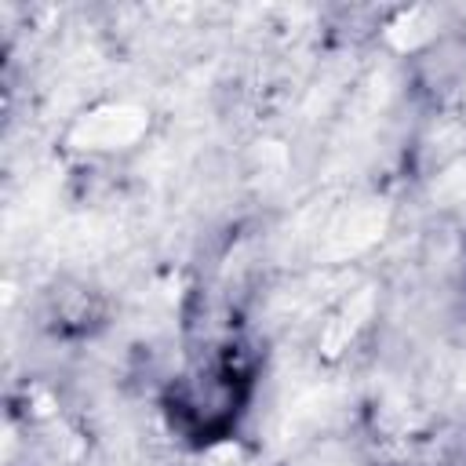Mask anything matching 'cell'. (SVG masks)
<instances>
[{
    "instance_id": "cell-3",
    "label": "cell",
    "mask_w": 466,
    "mask_h": 466,
    "mask_svg": "<svg viewBox=\"0 0 466 466\" xmlns=\"http://www.w3.org/2000/svg\"><path fill=\"white\" fill-rule=\"evenodd\" d=\"M368 306H371V299H368V295H360L353 306H346V309H342V317H339V320L331 324V331H328V346H339V342L357 328V317H360Z\"/></svg>"
},
{
    "instance_id": "cell-4",
    "label": "cell",
    "mask_w": 466,
    "mask_h": 466,
    "mask_svg": "<svg viewBox=\"0 0 466 466\" xmlns=\"http://www.w3.org/2000/svg\"><path fill=\"white\" fill-rule=\"evenodd\" d=\"M226 466H240V462H237V459H229V462H226Z\"/></svg>"
},
{
    "instance_id": "cell-1",
    "label": "cell",
    "mask_w": 466,
    "mask_h": 466,
    "mask_svg": "<svg viewBox=\"0 0 466 466\" xmlns=\"http://www.w3.org/2000/svg\"><path fill=\"white\" fill-rule=\"evenodd\" d=\"M382 229V211L379 208H353L346 211L339 222H331V229L324 233V251L328 255H346L364 248L368 240H375Z\"/></svg>"
},
{
    "instance_id": "cell-2",
    "label": "cell",
    "mask_w": 466,
    "mask_h": 466,
    "mask_svg": "<svg viewBox=\"0 0 466 466\" xmlns=\"http://www.w3.org/2000/svg\"><path fill=\"white\" fill-rule=\"evenodd\" d=\"M142 113L138 109H106V113H95L87 116L80 127H76V142H87V146H120L127 138H135L142 131Z\"/></svg>"
}]
</instances>
